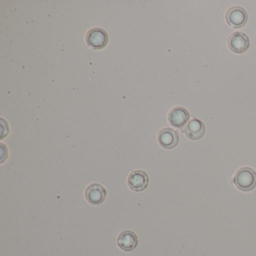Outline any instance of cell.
Here are the masks:
<instances>
[{
	"instance_id": "obj_6",
	"label": "cell",
	"mask_w": 256,
	"mask_h": 256,
	"mask_svg": "<svg viewBox=\"0 0 256 256\" xmlns=\"http://www.w3.org/2000/svg\"><path fill=\"white\" fill-rule=\"evenodd\" d=\"M190 113L186 109L182 107H176L170 110L168 120L172 126L182 128L190 120Z\"/></svg>"
},
{
	"instance_id": "obj_2",
	"label": "cell",
	"mask_w": 256,
	"mask_h": 256,
	"mask_svg": "<svg viewBox=\"0 0 256 256\" xmlns=\"http://www.w3.org/2000/svg\"><path fill=\"white\" fill-rule=\"evenodd\" d=\"M86 44L91 48L100 50L104 48L108 42V36L101 28H94L86 34Z\"/></svg>"
},
{
	"instance_id": "obj_4",
	"label": "cell",
	"mask_w": 256,
	"mask_h": 256,
	"mask_svg": "<svg viewBox=\"0 0 256 256\" xmlns=\"http://www.w3.org/2000/svg\"><path fill=\"white\" fill-rule=\"evenodd\" d=\"M250 44L248 36L240 32H234L228 40V46L234 53L242 54L246 52Z\"/></svg>"
},
{
	"instance_id": "obj_5",
	"label": "cell",
	"mask_w": 256,
	"mask_h": 256,
	"mask_svg": "<svg viewBox=\"0 0 256 256\" xmlns=\"http://www.w3.org/2000/svg\"><path fill=\"white\" fill-rule=\"evenodd\" d=\"M107 191L106 188L98 184H92L88 186L85 191L86 200L92 205L102 204L106 200Z\"/></svg>"
},
{
	"instance_id": "obj_8",
	"label": "cell",
	"mask_w": 256,
	"mask_h": 256,
	"mask_svg": "<svg viewBox=\"0 0 256 256\" xmlns=\"http://www.w3.org/2000/svg\"><path fill=\"white\" fill-rule=\"evenodd\" d=\"M158 142L164 149H173L179 143L178 132L170 128H163L158 133Z\"/></svg>"
},
{
	"instance_id": "obj_3",
	"label": "cell",
	"mask_w": 256,
	"mask_h": 256,
	"mask_svg": "<svg viewBox=\"0 0 256 256\" xmlns=\"http://www.w3.org/2000/svg\"><path fill=\"white\" fill-rule=\"evenodd\" d=\"M226 20L230 28L238 29L245 26L248 20V16L244 8L239 6H234L228 10Z\"/></svg>"
},
{
	"instance_id": "obj_7",
	"label": "cell",
	"mask_w": 256,
	"mask_h": 256,
	"mask_svg": "<svg viewBox=\"0 0 256 256\" xmlns=\"http://www.w3.org/2000/svg\"><path fill=\"white\" fill-rule=\"evenodd\" d=\"M149 184V178L143 170H134L128 178V187L134 192L144 191Z\"/></svg>"
},
{
	"instance_id": "obj_1",
	"label": "cell",
	"mask_w": 256,
	"mask_h": 256,
	"mask_svg": "<svg viewBox=\"0 0 256 256\" xmlns=\"http://www.w3.org/2000/svg\"><path fill=\"white\" fill-rule=\"evenodd\" d=\"M233 181L238 190L251 191L256 186V172L251 168H241L235 174Z\"/></svg>"
},
{
	"instance_id": "obj_9",
	"label": "cell",
	"mask_w": 256,
	"mask_h": 256,
	"mask_svg": "<svg viewBox=\"0 0 256 256\" xmlns=\"http://www.w3.org/2000/svg\"><path fill=\"white\" fill-rule=\"evenodd\" d=\"M182 132L190 140H197L202 138L205 133V126L203 122L198 119H193L190 121Z\"/></svg>"
},
{
	"instance_id": "obj_10",
	"label": "cell",
	"mask_w": 256,
	"mask_h": 256,
	"mask_svg": "<svg viewBox=\"0 0 256 256\" xmlns=\"http://www.w3.org/2000/svg\"><path fill=\"white\" fill-rule=\"evenodd\" d=\"M138 244L137 235L132 230H124L120 234L118 238V244L120 248L126 252L134 250Z\"/></svg>"
}]
</instances>
